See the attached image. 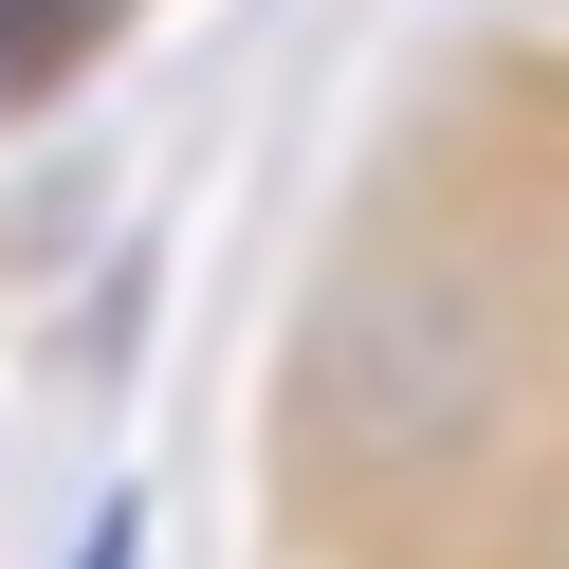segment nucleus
I'll use <instances>...</instances> for the list:
<instances>
[{
    "instance_id": "nucleus-1",
    "label": "nucleus",
    "mask_w": 569,
    "mask_h": 569,
    "mask_svg": "<svg viewBox=\"0 0 569 569\" xmlns=\"http://www.w3.org/2000/svg\"><path fill=\"white\" fill-rule=\"evenodd\" d=\"M92 569H129V515H111V532H92Z\"/></svg>"
}]
</instances>
